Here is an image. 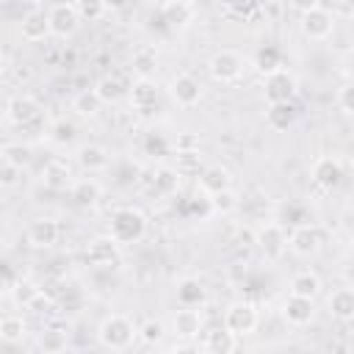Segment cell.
<instances>
[{
	"instance_id": "49",
	"label": "cell",
	"mask_w": 354,
	"mask_h": 354,
	"mask_svg": "<svg viewBox=\"0 0 354 354\" xmlns=\"http://www.w3.org/2000/svg\"><path fill=\"white\" fill-rule=\"evenodd\" d=\"M194 147H199L196 136H180L177 138V149H194Z\"/></svg>"
},
{
	"instance_id": "38",
	"label": "cell",
	"mask_w": 354,
	"mask_h": 354,
	"mask_svg": "<svg viewBox=\"0 0 354 354\" xmlns=\"http://www.w3.org/2000/svg\"><path fill=\"white\" fill-rule=\"evenodd\" d=\"M163 335H166V326H163L160 321H155V318H149V321H144V324L138 326V337H141L147 346H158V343L163 340Z\"/></svg>"
},
{
	"instance_id": "3",
	"label": "cell",
	"mask_w": 354,
	"mask_h": 354,
	"mask_svg": "<svg viewBox=\"0 0 354 354\" xmlns=\"http://www.w3.org/2000/svg\"><path fill=\"white\" fill-rule=\"evenodd\" d=\"M254 246L268 257V260H279L288 249V232L279 221H266L254 230Z\"/></svg>"
},
{
	"instance_id": "41",
	"label": "cell",
	"mask_w": 354,
	"mask_h": 354,
	"mask_svg": "<svg viewBox=\"0 0 354 354\" xmlns=\"http://www.w3.org/2000/svg\"><path fill=\"white\" fill-rule=\"evenodd\" d=\"M177 169H160V171H155V191L158 194H174L177 191Z\"/></svg>"
},
{
	"instance_id": "28",
	"label": "cell",
	"mask_w": 354,
	"mask_h": 354,
	"mask_svg": "<svg viewBox=\"0 0 354 354\" xmlns=\"http://www.w3.org/2000/svg\"><path fill=\"white\" fill-rule=\"evenodd\" d=\"M290 293L315 299V296L321 293V279H318V274H315V271H299V274H293V279H290Z\"/></svg>"
},
{
	"instance_id": "45",
	"label": "cell",
	"mask_w": 354,
	"mask_h": 354,
	"mask_svg": "<svg viewBox=\"0 0 354 354\" xmlns=\"http://www.w3.org/2000/svg\"><path fill=\"white\" fill-rule=\"evenodd\" d=\"M75 138V124L72 122H55L53 124V141L55 144H66Z\"/></svg>"
},
{
	"instance_id": "31",
	"label": "cell",
	"mask_w": 354,
	"mask_h": 354,
	"mask_svg": "<svg viewBox=\"0 0 354 354\" xmlns=\"http://www.w3.org/2000/svg\"><path fill=\"white\" fill-rule=\"evenodd\" d=\"M183 177H191V174H196L199 177V171L205 169V163H202V155H199V147H194V149H177V166H174Z\"/></svg>"
},
{
	"instance_id": "35",
	"label": "cell",
	"mask_w": 354,
	"mask_h": 354,
	"mask_svg": "<svg viewBox=\"0 0 354 354\" xmlns=\"http://www.w3.org/2000/svg\"><path fill=\"white\" fill-rule=\"evenodd\" d=\"M22 335H25V321L19 315H6L0 321V340L3 343H17V340H22Z\"/></svg>"
},
{
	"instance_id": "37",
	"label": "cell",
	"mask_w": 354,
	"mask_h": 354,
	"mask_svg": "<svg viewBox=\"0 0 354 354\" xmlns=\"http://www.w3.org/2000/svg\"><path fill=\"white\" fill-rule=\"evenodd\" d=\"M39 348H41L44 354H58V351H64V348H66V332H61V329H47V332L41 335V340H39Z\"/></svg>"
},
{
	"instance_id": "27",
	"label": "cell",
	"mask_w": 354,
	"mask_h": 354,
	"mask_svg": "<svg viewBox=\"0 0 354 354\" xmlns=\"http://www.w3.org/2000/svg\"><path fill=\"white\" fill-rule=\"evenodd\" d=\"M296 119V108L290 102H268V111H266V122L271 130H288Z\"/></svg>"
},
{
	"instance_id": "43",
	"label": "cell",
	"mask_w": 354,
	"mask_h": 354,
	"mask_svg": "<svg viewBox=\"0 0 354 354\" xmlns=\"http://www.w3.org/2000/svg\"><path fill=\"white\" fill-rule=\"evenodd\" d=\"M282 221L290 224V227L307 224V210H304V205H293V202H288V205L282 207Z\"/></svg>"
},
{
	"instance_id": "23",
	"label": "cell",
	"mask_w": 354,
	"mask_h": 354,
	"mask_svg": "<svg viewBox=\"0 0 354 354\" xmlns=\"http://www.w3.org/2000/svg\"><path fill=\"white\" fill-rule=\"evenodd\" d=\"M77 163H80V169H86V171H102V169H108L111 155H108V149L100 147V144H86V147L77 149Z\"/></svg>"
},
{
	"instance_id": "52",
	"label": "cell",
	"mask_w": 354,
	"mask_h": 354,
	"mask_svg": "<svg viewBox=\"0 0 354 354\" xmlns=\"http://www.w3.org/2000/svg\"><path fill=\"white\" fill-rule=\"evenodd\" d=\"M351 169H354V158H351Z\"/></svg>"
},
{
	"instance_id": "12",
	"label": "cell",
	"mask_w": 354,
	"mask_h": 354,
	"mask_svg": "<svg viewBox=\"0 0 354 354\" xmlns=\"http://www.w3.org/2000/svg\"><path fill=\"white\" fill-rule=\"evenodd\" d=\"M58 235H61V227L53 221V218H33L25 230V241L36 249H50L58 243Z\"/></svg>"
},
{
	"instance_id": "8",
	"label": "cell",
	"mask_w": 354,
	"mask_h": 354,
	"mask_svg": "<svg viewBox=\"0 0 354 354\" xmlns=\"http://www.w3.org/2000/svg\"><path fill=\"white\" fill-rule=\"evenodd\" d=\"M47 19H50V30L53 36H72L77 30V22H80V14H77V6L75 3H53L50 11H47Z\"/></svg>"
},
{
	"instance_id": "13",
	"label": "cell",
	"mask_w": 354,
	"mask_h": 354,
	"mask_svg": "<svg viewBox=\"0 0 354 354\" xmlns=\"http://www.w3.org/2000/svg\"><path fill=\"white\" fill-rule=\"evenodd\" d=\"M313 183L318 188H324V191L337 188L343 183V163L337 158H329V155L326 158H318L313 163Z\"/></svg>"
},
{
	"instance_id": "39",
	"label": "cell",
	"mask_w": 354,
	"mask_h": 354,
	"mask_svg": "<svg viewBox=\"0 0 354 354\" xmlns=\"http://www.w3.org/2000/svg\"><path fill=\"white\" fill-rule=\"evenodd\" d=\"M75 6H77V14H80V19H88V22H97V19H102V17H105V11H108L105 0H77Z\"/></svg>"
},
{
	"instance_id": "34",
	"label": "cell",
	"mask_w": 354,
	"mask_h": 354,
	"mask_svg": "<svg viewBox=\"0 0 354 354\" xmlns=\"http://www.w3.org/2000/svg\"><path fill=\"white\" fill-rule=\"evenodd\" d=\"M207 199H210V210H213V213H221V216H227V213H232V210L238 207V196H235L232 188L216 191V194H210Z\"/></svg>"
},
{
	"instance_id": "22",
	"label": "cell",
	"mask_w": 354,
	"mask_h": 354,
	"mask_svg": "<svg viewBox=\"0 0 354 354\" xmlns=\"http://www.w3.org/2000/svg\"><path fill=\"white\" fill-rule=\"evenodd\" d=\"M130 69H133L136 77L149 80V77L155 75V69H158V50L149 47V44L138 47V50L133 53V58H130Z\"/></svg>"
},
{
	"instance_id": "32",
	"label": "cell",
	"mask_w": 354,
	"mask_h": 354,
	"mask_svg": "<svg viewBox=\"0 0 354 354\" xmlns=\"http://www.w3.org/2000/svg\"><path fill=\"white\" fill-rule=\"evenodd\" d=\"M8 296H11L19 307H30V304L41 296V288H39L33 279H22V277H19V282L14 285V290H11Z\"/></svg>"
},
{
	"instance_id": "2",
	"label": "cell",
	"mask_w": 354,
	"mask_h": 354,
	"mask_svg": "<svg viewBox=\"0 0 354 354\" xmlns=\"http://www.w3.org/2000/svg\"><path fill=\"white\" fill-rule=\"evenodd\" d=\"M108 235H113L122 246L124 243H138L147 235V216L138 207H119L111 216Z\"/></svg>"
},
{
	"instance_id": "7",
	"label": "cell",
	"mask_w": 354,
	"mask_h": 354,
	"mask_svg": "<svg viewBox=\"0 0 354 354\" xmlns=\"http://www.w3.org/2000/svg\"><path fill=\"white\" fill-rule=\"evenodd\" d=\"M169 97L180 105V108H194L199 100H202V83L188 75V72H180L169 80Z\"/></svg>"
},
{
	"instance_id": "20",
	"label": "cell",
	"mask_w": 354,
	"mask_h": 354,
	"mask_svg": "<svg viewBox=\"0 0 354 354\" xmlns=\"http://www.w3.org/2000/svg\"><path fill=\"white\" fill-rule=\"evenodd\" d=\"M41 180H44L47 188L61 191V188H66V185L72 183V169H69V163H66L64 158H53V160H47V166L41 169Z\"/></svg>"
},
{
	"instance_id": "1",
	"label": "cell",
	"mask_w": 354,
	"mask_h": 354,
	"mask_svg": "<svg viewBox=\"0 0 354 354\" xmlns=\"http://www.w3.org/2000/svg\"><path fill=\"white\" fill-rule=\"evenodd\" d=\"M136 335H138L136 324L127 315H122V313H111L108 318H102V324L97 329L100 346L102 348H111V351H124L133 343Z\"/></svg>"
},
{
	"instance_id": "11",
	"label": "cell",
	"mask_w": 354,
	"mask_h": 354,
	"mask_svg": "<svg viewBox=\"0 0 354 354\" xmlns=\"http://www.w3.org/2000/svg\"><path fill=\"white\" fill-rule=\"evenodd\" d=\"M332 28H335V17H332V11H326L321 6L301 14V33L313 41H324L332 33Z\"/></svg>"
},
{
	"instance_id": "6",
	"label": "cell",
	"mask_w": 354,
	"mask_h": 354,
	"mask_svg": "<svg viewBox=\"0 0 354 354\" xmlns=\"http://www.w3.org/2000/svg\"><path fill=\"white\" fill-rule=\"evenodd\" d=\"M321 246H324V232H321V227H315L313 221L293 227L290 235H288V249H290L293 254H299V257H313Z\"/></svg>"
},
{
	"instance_id": "50",
	"label": "cell",
	"mask_w": 354,
	"mask_h": 354,
	"mask_svg": "<svg viewBox=\"0 0 354 354\" xmlns=\"http://www.w3.org/2000/svg\"><path fill=\"white\" fill-rule=\"evenodd\" d=\"M124 3H127V0H105L108 11H119V8H124Z\"/></svg>"
},
{
	"instance_id": "19",
	"label": "cell",
	"mask_w": 354,
	"mask_h": 354,
	"mask_svg": "<svg viewBox=\"0 0 354 354\" xmlns=\"http://www.w3.org/2000/svg\"><path fill=\"white\" fill-rule=\"evenodd\" d=\"M326 307L332 318L337 321H354V288H337L326 299Z\"/></svg>"
},
{
	"instance_id": "4",
	"label": "cell",
	"mask_w": 354,
	"mask_h": 354,
	"mask_svg": "<svg viewBox=\"0 0 354 354\" xmlns=\"http://www.w3.org/2000/svg\"><path fill=\"white\" fill-rule=\"evenodd\" d=\"M257 321H260L257 307H254L252 301H246V299L232 301V304L227 307V313H224V326H227L230 332H235L238 337L254 332V329H257Z\"/></svg>"
},
{
	"instance_id": "51",
	"label": "cell",
	"mask_w": 354,
	"mask_h": 354,
	"mask_svg": "<svg viewBox=\"0 0 354 354\" xmlns=\"http://www.w3.org/2000/svg\"><path fill=\"white\" fill-rule=\"evenodd\" d=\"M351 246H354V224H351Z\"/></svg>"
},
{
	"instance_id": "5",
	"label": "cell",
	"mask_w": 354,
	"mask_h": 354,
	"mask_svg": "<svg viewBox=\"0 0 354 354\" xmlns=\"http://www.w3.org/2000/svg\"><path fill=\"white\" fill-rule=\"evenodd\" d=\"M207 72L216 83H235L243 75V58L235 50H218L207 61Z\"/></svg>"
},
{
	"instance_id": "17",
	"label": "cell",
	"mask_w": 354,
	"mask_h": 354,
	"mask_svg": "<svg viewBox=\"0 0 354 354\" xmlns=\"http://www.w3.org/2000/svg\"><path fill=\"white\" fill-rule=\"evenodd\" d=\"M207 301V290L196 277H183L177 282V304L180 307H202Z\"/></svg>"
},
{
	"instance_id": "15",
	"label": "cell",
	"mask_w": 354,
	"mask_h": 354,
	"mask_svg": "<svg viewBox=\"0 0 354 354\" xmlns=\"http://www.w3.org/2000/svg\"><path fill=\"white\" fill-rule=\"evenodd\" d=\"M282 315H285V321H288L290 326H307V324L313 321V315H315V304H313V299H307V296L290 293V296L285 299V304H282Z\"/></svg>"
},
{
	"instance_id": "29",
	"label": "cell",
	"mask_w": 354,
	"mask_h": 354,
	"mask_svg": "<svg viewBox=\"0 0 354 354\" xmlns=\"http://www.w3.org/2000/svg\"><path fill=\"white\" fill-rule=\"evenodd\" d=\"M205 348L213 351V354H230V351L238 348V335L230 332L227 326H224V329H216V332H207Z\"/></svg>"
},
{
	"instance_id": "26",
	"label": "cell",
	"mask_w": 354,
	"mask_h": 354,
	"mask_svg": "<svg viewBox=\"0 0 354 354\" xmlns=\"http://www.w3.org/2000/svg\"><path fill=\"white\" fill-rule=\"evenodd\" d=\"M160 14H163V19H166L169 25L183 28V25L191 22V17H194V6H191L188 0H163Z\"/></svg>"
},
{
	"instance_id": "40",
	"label": "cell",
	"mask_w": 354,
	"mask_h": 354,
	"mask_svg": "<svg viewBox=\"0 0 354 354\" xmlns=\"http://www.w3.org/2000/svg\"><path fill=\"white\" fill-rule=\"evenodd\" d=\"M0 155H3V160H8V163H14V166L22 169L30 160V147L28 144H6Z\"/></svg>"
},
{
	"instance_id": "30",
	"label": "cell",
	"mask_w": 354,
	"mask_h": 354,
	"mask_svg": "<svg viewBox=\"0 0 354 354\" xmlns=\"http://www.w3.org/2000/svg\"><path fill=\"white\" fill-rule=\"evenodd\" d=\"M254 66H257L263 75H271V72L282 69V66H285V64H282V50H279V47H274V44L260 47V50H257V55H254Z\"/></svg>"
},
{
	"instance_id": "24",
	"label": "cell",
	"mask_w": 354,
	"mask_h": 354,
	"mask_svg": "<svg viewBox=\"0 0 354 354\" xmlns=\"http://www.w3.org/2000/svg\"><path fill=\"white\" fill-rule=\"evenodd\" d=\"M130 102H133L138 111H144V113L158 105V88H155L152 77H149V80L138 77V80L133 83V88H130Z\"/></svg>"
},
{
	"instance_id": "25",
	"label": "cell",
	"mask_w": 354,
	"mask_h": 354,
	"mask_svg": "<svg viewBox=\"0 0 354 354\" xmlns=\"http://www.w3.org/2000/svg\"><path fill=\"white\" fill-rule=\"evenodd\" d=\"M230 183H232V177H230V171H227L224 166H205V169L199 171V188H202L207 196L216 194V191L230 188Z\"/></svg>"
},
{
	"instance_id": "46",
	"label": "cell",
	"mask_w": 354,
	"mask_h": 354,
	"mask_svg": "<svg viewBox=\"0 0 354 354\" xmlns=\"http://www.w3.org/2000/svg\"><path fill=\"white\" fill-rule=\"evenodd\" d=\"M337 105L346 111V113H354V83L343 86L340 94H337Z\"/></svg>"
},
{
	"instance_id": "33",
	"label": "cell",
	"mask_w": 354,
	"mask_h": 354,
	"mask_svg": "<svg viewBox=\"0 0 354 354\" xmlns=\"http://www.w3.org/2000/svg\"><path fill=\"white\" fill-rule=\"evenodd\" d=\"M94 91H97V97H100L102 102H116V100H122V94H124V83H122L119 77L105 75V77L97 80Z\"/></svg>"
},
{
	"instance_id": "47",
	"label": "cell",
	"mask_w": 354,
	"mask_h": 354,
	"mask_svg": "<svg viewBox=\"0 0 354 354\" xmlns=\"http://www.w3.org/2000/svg\"><path fill=\"white\" fill-rule=\"evenodd\" d=\"M288 6H290L293 11H299V14H307L310 8L318 6V0H288Z\"/></svg>"
},
{
	"instance_id": "36",
	"label": "cell",
	"mask_w": 354,
	"mask_h": 354,
	"mask_svg": "<svg viewBox=\"0 0 354 354\" xmlns=\"http://www.w3.org/2000/svg\"><path fill=\"white\" fill-rule=\"evenodd\" d=\"M72 105H75V111H77V113H83V116H94V113L100 111L102 100L97 97V91H94V88H91V91L86 88V91H80V94L75 97V102H72Z\"/></svg>"
},
{
	"instance_id": "10",
	"label": "cell",
	"mask_w": 354,
	"mask_h": 354,
	"mask_svg": "<svg viewBox=\"0 0 354 354\" xmlns=\"http://www.w3.org/2000/svg\"><path fill=\"white\" fill-rule=\"evenodd\" d=\"M263 94H266L268 102H290V97L296 94V77H293V72H288L282 66V69L266 75Z\"/></svg>"
},
{
	"instance_id": "9",
	"label": "cell",
	"mask_w": 354,
	"mask_h": 354,
	"mask_svg": "<svg viewBox=\"0 0 354 354\" xmlns=\"http://www.w3.org/2000/svg\"><path fill=\"white\" fill-rule=\"evenodd\" d=\"M119 241L113 235H100V238H91L88 246H86V263L88 266H97V268H105V266H113L119 263Z\"/></svg>"
},
{
	"instance_id": "44",
	"label": "cell",
	"mask_w": 354,
	"mask_h": 354,
	"mask_svg": "<svg viewBox=\"0 0 354 354\" xmlns=\"http://www.w3.org/2000/svg\"><path fill=\"white\" fill-rule=\"evenodd\" d=\"M19 174H22V169H19V166H14V163H8V160H3V163H0V185H3V188L17 185Z\"/></svg>"
},
{
	"instance_id": "16",
	"label": "cell",
	"mask_w": 354,
	"mask_h": 354,
	"mask_svg": "<svg viewBox=\"0 0 354 354\" xmlns=\"http://www.w3.org/2000/svg\"><path fill=\"white\" fill-rule=\"evenodd\" d=\"M202 326H205V321H202V313H199L196 307H180V310L174 313V318H171V329H174V335L183 337V340L196 337V335L202 332Z\"/></svg>"
},
{
	"instance_id": "18",
	"label": "cell",
	"mask_w": 354,
	"mask_h": 354,
	"mask_svg": "<svg viewBox=\"0 0 354 354\" xmlns=\"http://www.w3.org/2000/svg\"><path fill=\"white\" fill-rule=\"evenodd\" d=\"M19 30H22V39H25V41H44V39L53 33V30H50V19H47L44 11H28V14L22 17Z\"/></svg>"
},
{
	"instance_id": "48",
	"label": "cell",
	"mask_w": 354,
	"mask_h": 354,
	"mask_svg": "<svg viewBox=\"0 0 354 354\" xmlns=\"http://www.w3.org/2000/svg\"><path fill=\"white\" fill-rule=\"evenodd\" d=\"M17 282H19V279L14 277V271H11V268H6V274H3V293L8 296V293L14 290V285H17Z\"/></svg>"
},
{
	"instance_id": "42",
	"label": "cell",
	"mask_w": 354,
	"mask_h": 354,
	"mask_svg": "<svg viewBox=\"0 0 354 354\" xmlns=\"http://www.w3.org/2000/svg\"><path fill=\"white\" fill-rule=\"evenodd\" d=\"M263 0H224V8L235 17H252Z\"/></svg>"
},
{
	"instance_id": "14",
	"label": "cell",
	"mask_w": 354,
	"mask_h": 354,
	"mask_svg": "<svg viewBox=\"0 0 354 354\" xmlns=\"http://www.w3.org/2000/svg\"><path fill=\"white\" fill-rule=\"evenodd\" d=\"M39 113H41V108H39V102H36L30 94H17V97H11V100L6 102V119H8L11 124H17V127L28 124V122L36 119Z\"/></svg>"
},
{
	"instance_id": "21",
	"label": "cell",
	"mask_w": 354,
	"mask_h": 354,
	"mask_svg": "<svg viewBox=\"0 0 354 354\" xmlns=\"http://www.w3.org/2000/svg\"><path fill=\"white\" fill-rule=\"evenodd\" d=\"M69 196H72V202H75V205H80V207H94V205L100 202V196H102V188H100V183H97V180L83 177V180L72 183Z\"/></svg>"
}]
</instances>
